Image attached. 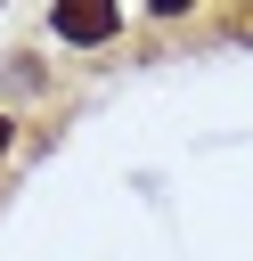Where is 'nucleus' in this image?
I'll return each mask as SVG.
<instances>
[{"mask_svg": "<svg viewBox=\"0 0 253 261\" xmlns=\"http://www.w3.org/2000/svg\"><path fill=\"white\" fill-rule=\"evenodd\" d=\"M122 24V8H57V33L65 41H106Z\"/></svg>", "mask_w": 253, "mask_h": 261, "instance_id": "f257e3e1", "label": "nucleus"}, {"mask_svg": "<svg viewBox=\"0 0 253 261\" xmlns=\"http://www.w3.org/2000/svg\"><path fill=\"white\" fill-rule=\"evenodd\" d=\"M8 139H16V130H8V114H0V155H8Z\"/></svg>", "mask_w": 253, "mask_h": 261, "instance_id": "f03ea898", "label": "nucleus"}]
</instances>
